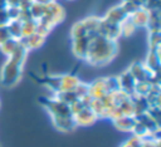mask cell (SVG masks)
Segmentation results:
<instances>
[{"label":"cell","mask_w":161,"mask_h":147,"mask_svg":"<svg viewBox=\"0 0 161 147\" xmlns=\"http://www.w3.org/2000/svg\"><path fill=\"white\" fill-rule=\"evenodd\" d=\"M141 147H160V141H156V139H141Z\"/></svg>","instance_id":"34"},{"label":"cell","mask_w":161,"mask_h":147,"mask_svg":"<svg viewBox=\"0 0 161 147\" xmlns=\"http://www.w3.org/2000/svg\"><path fill=\"white\" fill-rule=\"evenodd\" d=\"M18 45H19V40L10 38V39H8L5 43H3V44L0 45V50H1V53H4L6 57H10V55L14 53V50L16 49Z\"/></svg>","instance_id":"22"},{"label":"cell","mask_w":161,"mask_h":147,"mask_svg":"<svg viewBox=\"0 0 161 147\" xmlns=\"http://www.w3.org/2000/svg\"><path fill=\"white\" fill-rule=\"evenodd\" d=\"M123 113V116H135V107H133V103L131 101V95L128 99H126L123 103H121L118 106Z\"/></svg>","instance_id":"29"},{"label":"cell","mask_w":161,"mask_h":147,"mask_svg":"<svg viewBox=\"0 0 161 147\" xmlns=\"http://www.w3.org/2000/svg\"><path fill=\"white\" fill-rule=\"evenodd\" d=\"M52 121L55 128L63 132H69L77 127L73 116H54L52 117Z\"/></svg>","instance_id":"10"},{"label":"cell","mask_w":161,"mask_h":147,"mask_svg":"<svg viewBox=\"0 0 161 147\" xmlns=\"http://www.w3.org/2000/svg\"><path fill=\"white\" fill-rule=\"evenodd\" d=\"M44 40H45L44 36H42V35L34 33V34H31V35H29V36L21 38L19 41H20V43L23 44V46L29 52V50H34V49L40 48V46L44 44Z\"/></svg>","instance_id":"14"},{"label":"cell","mask_w":161,"mask_h":147,"mask_svg":"<svg viewBox=\"0 0 161 147\" xmlns=\"http://www.w3.org/2000/svg\"><path fill=\"white\" fill-rule=\"evenodd\" d=\"M112 122L117 129L123 131V132H132V128L136 124V118L135 116H122Z\"/></svg>","instance_id":"16"},{"label":"cell","mask_w":161,"mask_h":147,"mask_svg":"<svg viewBox=\"0 0 161 147\" xmlns=\"http://www.w3.org/2000/svg\"><path fill=\"white\" fill-rule=\"evenodd\" d=\"M54 98H57V99H59V101H62V102H64V103H67V104L70 106L73 102H75L78 99V95H77V93L74 90L57 92V93H54Z\"/></svg>","instance_id":"20"},{"label":"cell","mask_w":161,"mask_h":147,"mask_svg":"<svg viewBox=\"0 0 161 147\" xmlns=\"http://www.w3.org/2000/svg\"><path fill=\"white\" fill-rule=\"evenodd\" d=\"M29 13H30V15H31V18L34 20H39L45 14V5L38 4V3H33V5L29 9Z\"/></svg>","instance_id":"26"},{"label":"cell","mask_w":161,"mask_h":147,"mask_svg":"<svg viewBox=\"0 0 161 147\" xmlns=\"http://www.w3.org/2000/svg\"><path fill=\"white\" fill-rule=\"evenodd\" d=\"M35 28H36V20H34V19H30V20H26V21H21V38L34 34L35 33Z\"/></svg>","instance_id":"23"},{"label":"cell","mask_w":161,"mask_h":147,"mask_svg":"<svg viewBox=\"0 0 161 147\" xmlns=\"http://www.w3.org/2000/svg\"><path fill=\"white\" fill-rule=\"evenodd\" d=\"M151 85H152V83H150L147 80H145V82H136L133 94L141 95V97H146L150 93V90H151Z\"/></svg>","instance_id":"24"},{"label":"cell","mask_w":161,"mask_h":147,"mask_svg":"<svg viewBox=\"0 0 161 147\" xmlns=\"http://www.w3.org/2000/svg\"><path fill=\"white\" fill-rule=\"evenodd\" d=\"M73 118H74V122H75L77 126H83V127L91 126V124H93L98 119V117L96 116V113L89 107L83 108L82 111H79L77 114L73 116Z\"/></svg>","instance_id":"7"},{"label":"cell","mask_w":161,"mask_h":147,"mask_svg":"<svg viewBox=\"0 0 161 147\" xmlns=\"http://www.w3.org/2000/svg\"><path fill=\"white\" fill-rule=\"evenodd\" d=\"M127 18H128V15L123 10V8L121 6V4L119 5H116V6L111 8V9H108L107 13H106V15L103 16V19H106L107 21L113 23V24H118V25H121V23L123 20H126Z\"/></svg>","instance_id":"9"},{"label":"cell","mask_w":161,"mask_h":147,"mask_svg":"<svg viewBox=\"0 0 161 147\" xmlns=\"http://www.w3.org/2000/svg\"><path fill=\"white\" fill-rule=\"evenodd\" d=\"M121 28V36H130L136 31V26L133 25V23L130 20V18H127L126 20H123L119 25Z\"/></svg>","instance_id":"27"},{"label":"cell","mask_w":161,"mask_h":147,"mask_svg":"<svg viewBox=\"0 0 161 147\" xmlns=\"http://www.w3.org/2000/svg\"><path fill=\"white\" fill-rule=\"evenodd\" d=\"M118 44L117 40H111L101 35L91 38L86 59L93 67H101L108 64L117 54Z\"/></svg>","instance_id":"1"},{"label":"cell","mask_w":161,"mask_h":147,"mask_svg":"<svg viewBox=\"0 0 161 147\" xmlns=\"http://www.w3.org/2000/svg\"><path fill=\"white\" fill-rule=\"evenodd\" d=\"M104 82H106V88H107V92L108 93H113L119 88V80H118V77H106L104 78Z\"/></svg>","instance_id":"28"},{"label":"cell","mask_w":161,"mask_h":147,"mask_svg":"<svg viewBox=\"0 0 161 147\" xmlns=\"http://www.w3.org/2000/svg\"><path fill=\"white\" fill-rule=\"evenodd\" d=\"M142 8L147 11L160 9V0H142Z\"/></svg>","instance_id":"31"},{"label":"cell","mask_w":161,"mask_h":147,"mask_svg":"<svg viewBox=\"0 0 161 147\" xmlns=\"http://www.w3.org/2000/svg\"><path fill=\"white\" fill-rule=\"evenodd\" d=\"M131 101L133 103V107H135V117L138 116V114H142V113H146L150 108V104L146 99V97H141V95H136V94H132L131 95Z\"/></svg>","instance_id":"18"},{"label":"cell","mask_w":161,"mask_h":147,"mask_svg":"<svg viewBox=\"0 0 161 147\" xmlns=\"http://www.w3.org/2000/svg\"><path fill=\"white\" fill-rule=\"evenodd\" d=\"M34 0H20V4H19V9L20 10H29L30 6L33 5Z\"/></svg>","instance_id":"35"},{"label":"cell","mask_w":161,"mask_h":147,"mask_svg":"<svg viewBox=\"0 0 161 147\" xmlns=\"http://www.w3.org/2000/svg\"><path fill=\"white\" fill-rule=\"evenodd\" d=\"M8 30H9V34L13 39H16V40H20L21 39V21L19 19H13L8 23L6 25Z\"/></svg>","instance_id":"19"},{"label":"cell","mask_w":161,"mask_h":147,"mask_svg":"<svg viewBox=\"0 0 161 147\" xmlns=\"http://www.w3.org/2000/svg\"><path fill=\"white\" fill-rule=\"evenodd\" d=\"M64 18H65V11H64L63 6L59 5L54 0V1H52V3H49V4L45 5V14L39 20H43L44 23H47L48 25H50L52 28H54L60 21H63Z\"/></svg>","instance_id":"3"},{"label":"cell","mask_w":161,"mask_h":147,"mask_svg":"<svg viewBox=\"0 0 161 147\" xmlns=\"http://www.w3.org/2000/svg\"><path fill=\"white\" fill-rule=\"evenodd\" d=\"M59 80H60V75H48L42 79L44 85H47L53 93L59 92Z\"/></svg>","instance_id":"21"},{"label":"cell","mask_w":161,"mask_h":147,"mask_svg":"<svg viewBox=\"0 0 161 147\" xmlns=\"http://www.w3.org/2000/svg\"><path fill=\"white\" fill-rule=\"evenodd\" d=\"M160 31L148 33V44L150 49H160Z\"/></svg>","instance_id":"30"},{"label":"cell","mask_w":161,"mask_h":147,"mask_svg":"<svg viewBox=\"0 0 161 147\" xmlns=\"http://www.w3.org/2000/svg\"><path fill=\"white\" fill-rule=\"evenodd\" d=\"M99 21H101V18H98V16H88V18L82 20V23L87 30L88 38H93V36L98 35Z\"/></svg>","instance_id":"17"},{"label":"cell","mask_w":161,"mask_h":147,"mask_svg":"<svg viewBox=\"0 0 161 147\" xmlns=\"http://www.w3.org/2000/svg\"><path fill=\"white\" fill-rule=\"evenodd\" d=\"M40 103L45 107V109L50 113L52 117L54 116H73L70 112L69 104L52 97V98H40Z\"/></svg>","instance_id":"4"},{"label":"cell","mask_w":161,"mask_h":147,"mask_svg":"<svg viewBox=\"0 0 161 147\" xmlns=\"http://www.w3.org/2000/svg\"><path fill=\"white\" fill-rule=\"evenodd\" d=\"M28 50L19 41V45L14 50V53L8 57V60L4 63L0 72V82L4 87H14L21 78L23 65L26 59Z\"/></svg>","instance_id":"2"},{"label":"cell","mask_w":161,"mask_h":147,"mask_svg":"<svg viewBox=\"0 0 161 147\" xmlns=\"http://www.w3.org/2000/svg\"><path fill=\"white\" fill-rule=\"evenodd\" d=\"M98 35L104 36L111 40H117L121 36V28L118 24H113L107 21L106 19L101 18L99 28H98Z\"/></svg>","instance_id":"5"},{"label":"cell","mask_w":161,"mask_h":147,"mask_svg":"<svg viewBox=\"0 0 161 147\" xmlns=\"http://www.w3.org/2000/svg\"><path fill=\"white\" fill-rule=\"evenodd\" d=\"M108 92H107V88H106L104 78H97L92 83L88 84V95L92 99H101Z\"/></svg>","instance_id":"8"},{"label":"cell","mask_w":161,"mask_h":147,"mask_svg":"<svg viewBox=\"0 0 161 147\" xmlns=\"http://www.w3.org/2000/svg\"><path fill=\"white\" fill-rule=\"evenodd\" d=\"M54 0H34V3H38V4H43V5H47L49 3H52Z\"/></svg>","instance_id":"37"},{"label":"cell","mask_w":161,"mask_h":147,"mask_svg":"<svg viewBox=\"0 0 161 147\" xmlns=\"http://www.w3.org/2000/svg\"><path fill=\"white\" fill-rule=\"evenodd\" d=\"M89 41H91V38H88V36L72 39V52L78 59H82V60L86 59L88 46H89Z\"/></svg>","instance_id":"6"},{"label":"cell","mask_w":161,"mask_h":147,"mask_svg":"<svg viewBox=\"0 0 161 147\" xmlns=\"http://www.w3.org/2000/svg\"><path fill=\"white\" fill-rule=\"evenodd\" d=\"M123 1H128L137 8H142V0H123Z\"/></svg>","instance_id":"36"},{"label":"cell","mask_w":161,"mask_h":147,"mask_svg":"<svg viewBox=\"0 0 161 147\" xmlns=\"http://www.w3.org/2000/svg\"><path fill=\"white\" fill-rule=\"evenodd\" d=\"M80 82L82 80L74 74H63L60 75V80H59V92L74 90Z\"/></svg>","instance_id":"11"},{"label":"cell","mask_w":161,"mask_h":147,"mask_svg":"<svg viewBox=\"0 0 161 147\" xmlns=\"http://www.w3.org/2000/svg\"><path fill=\"white\" fill-rule=\"evenodd\" d=\"M152 74H158L160 70V49H150L146 62L143 63Z\"/></svg>","instance_id":"13"},{"label":"cell","mask_w":161,"mask_h":147,"mask_svg":"<svg viewBox=\"0 0 161 147\" xmlns=\"http://www.w3.org/2000/svg\"><path fill=\"white\" fill-rule=\"evenodd\" d=\"M118 80H119V88L122 90H125L127 94L132 95L133 92H135V85H136V79L133 78V75L131 74V72L127 69L125 70L119 77H118Z\"/></svg>","instance_id":"12"},{"label":"cell","mask_w":161,"mask_h":147,"mask_svg":"<svg viewBox=\"0 0 161 147\" xmlns=\"http://www.w3.org/2000/svg\"><path fill=\"white\" fill-rule=\"evenodd\" d=\"M128 18L137 29L138 28H146L147 23H148V11L145 10L143 8H140L135 13H132Z\"/></svg>","instance_id":"15"},{"label":"cell","mask_w":161,"mask_h":147,"mask_svg":"<svg viewBox=\"0 0 161 147\" xmlns=\"http://www.w3.org/2000/svg\"><path fill=\"white\" fill-rule=\"evenodd\" d=\"M10 21V18L8 15L6 9H0V26H6Z\"/></svg>","instance_id":"32"},{"label":"cell","mask_w":161,"mask_h":147,"mask_svg":"<svg viewBox=\"0 0 161 147\" xmlns=\"http://www.w3.org/2000/svg\"><path fill=\"white\" fill-rule=\"evenodd\" d=\"M82 36H88V35H87V30H86L82 20H79V21H77L72 26V29H70V38L72 39H77V38H82Z\"/></svg>","instance_id":"25"},{"label":"cell","mask_w":161,"mask_h":147,"mask_svg":"<svg viewBox=\"0 0 161 147\" xmlns=\"http://www.w3.org/2000/svg\"><path fill=\"white\" fill-rule=\"evenodd\" d=\"M10 34H9V30L6 26H0V45L3 43H5L8 39H10Z\"/></svg>","instance_id":"33"}]
</instances>
